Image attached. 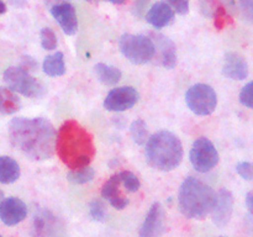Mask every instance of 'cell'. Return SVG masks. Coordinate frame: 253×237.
<instances>
[{
    "label": "cell",
    "mask_w": 253,
    "mask_h": 237,
    "mask_svg": "<svg viewBox=\"0 0 253 237\" xmlns=\"http://www.w3.org/2000/svg\"><path fill=\"white\" fill-rule=\"evenodd\" d=\"M121 175V183L125 187V189L130 193H136L141 187L140 179L135 173L130 172V170H123L120 172Z\"/></svg>",
    "instance_id": "25"
},
{
    "label": "cell",
    "mask_w": 253,
    "mask_h": 237,
    "mask_svg": "<svg viewBox=\"0 0 253 237\" xmlns=\"http://www.w3.org/2000/svg\"><path fill=\"white\" fill-rule=\"evenodd\" d=\"M222 74L234 80H244L249 77V63L237 52H227L224 57Z\"/></svg>",
    "instance_id": "15"
},
{
    "label": "cell",
    "mask_w": 253,
    "mask_h": 237,
    "mask_svg": "<svg viewBox=\"0 0 253 237\" xmlns=\"http://www.w3.org/2000/svg\"><path fill=\"white\" fill-rule=\"evenodd\" d=\"M56 152L69 169L89 165L95 156L93 136L76 120L66 121L56 135Z\"/></svg>",
    "instance_id": "2"
},
{
    "label": "cell",
    "mask_w": 253,
    "mask_h": 237,
    "mask_svg": "<svg viewBox=\"0 0 253 237\" xmlns=\"http://www.w3.org/2000/svg\"><path fill=\"white\" fill-rule=\"evenodd\" d=\"M150 39L155 44V57L158 58L161 66L166 69H172L177 66V48L169 37L160 32H151Z\"/></svg>",
    "instance_id": "11"
},
{
    "label": "cell",
    "mask_w": 253,
    "mask_h": 237,
    "mask_svg": "<svg viewBox=\"0 0 253 237\" xmlns=\"http://www.w3.org/2000/svg\"><path fill=\"white\" fill-rule=\"evenodd\" d=\"M240 6L245 17L253 22V0H240Z\"/></svg>",
    "instance_id": "33"
},
{
    "label": "cell",
    "mask_w": 253,
    "mask_h": 237,
    "mask_svg": "<svg viewBox=\"0 0 253 237\" xmlns=\"http://www.w3.org/2000/svg\"><path fill=\"white\" fill-rule=\"evenodd\" d=\"M146 21L155 29H163L174 20V10L166 1H157L151 6L145 16Z\"/></svg>",
    "instance_id": "18"
},
{
    "label": "cell",
    "mask_w": 253,
    "mask_h": 237,
    "mask_svg": "<svg viewBox=\"0 0 253 237\" xmlns=\"http://www.w3.org/2000/svg\"><path fill=\"white\" fill-rule=\"evenodd\" d=\"M94 73H95L96 79L104 85H115L121 80V77H123L120 69L113 66H108L105 63L95 64Z\"/></svg>",
    "instance_id": "21"
},
{
    "label": "cell",
    "mask_w": 253,
    "mask_h": 237,
    "mask_svg": "<svg viewBox=\"0 0 253 237\" xmlns=\"http://www.w3.org/2000/svg\"><path fill=\"white\" fill-rule=\"evenodd\" d=\"M21 109V100L14 90L0 86V113L12 115Z\"/></svg>",
    "instance_id": "20"
},
{
    "label": "cell",
    "mask_w": 253,
    "mask_h": 237,
    "mask_svg": "<svg viewBox=\"0 0 253 237\" xmlns=\"http://www.w3.org/2000/svg\"><path fill=\"white\" fill-rule=\"evenodd\" d=\"M130 133L133 142L138 146H143L147 142L148 138H150L148 137L147 123H146L142 118H137V120H135L131 123Z\"/></svg>",
    "instance_id": "23"
},
{
    "label": "cell",
    "mask_w": 253,
    "mask_h": 237,
    "mask_svg": "<svg viewBox=\"0 0 253 237\" xmlns=\"http://www.w3.org/2000/svg\"><path fill=\"white\" fill-rule=\"evenodd\" d=\"M148 1H150V0H136L135 6H133V11H135V14L137 15V16H141V14L143 12V10H145Z\"/></svg>",
    "instance_id": "34"
},
{
    "label": "cell",
    "mask_w": 253,
    "mask_h": 237,
    "mask_svg": "<svg viewBox=\"0 0 253 237\" xmlns=\"http://www.w3.org/2000/svg\"><path fill=\"white\" fill-rule=\"evenodd\" d=\"M216 193L210 185L195 177L183 180L179 189V209L188 219L204 220L211 212Z\"/></svg>",
    "instance_id": "3"
},
{
    "label": "cell",
    "mask_w": 253,
    "mask_h": 237,
    "mask_svg": "<svg viewBox=\"0 0 253 237\" xmlns=\"http://www.w3.org/2000/svg\"><path fill=\"white\" fill-rule=\"evenodd\" d=\"M240 103L253 110V80L247 83L240 93Z\"/></svg>",
    "instance_id": "29"
},
{
    "label": "cell",
    "mask_w": 253,
    "mask_h": 237,
    "mask_svg": "<svg viewBox=\"0 0 253 237\" xmlns=\"http://www.w3.org/2000/svg\"><path fill=\"white\" fill-rule=\"evenodd\" d=\"M2 199H4V193H2V190L0 189V202L2 201Z\"/></svg>",
    "instance_id": "38"
},
{
    "label": "cell",
    "mask_w": 253,
    "mask_h": 237,
    "mask_svg": "<svg viewBox=\"0 0 253 237\" xmlns=\"http://www.w3.org/2000/svg\"><path fill=\"white\" fill-rule=\"evenodd\" d=\"M5 12H6V5L2 0H0V15L5 14Z\"/></svg>",
    "instance_id": "36"
},
{
    "label": "cell",
    "mask_w": 253,
    "mask_h": 237,
    "mask_svg": "<svg viewBox=\"0 0 253 237\" xmlns=\"http://www.w3.org/2000/svg\"><path fill=\"white\" fill-rule=\"evenodd\" d=\"M189 158L194 169L199 173H207L214 169L220 159L216 147L207 137H199L194 141Z\"/></svg>",
    "instance_id": "8"
},
{
    "label": "cell",
    "mask_w": 253,
    "mask_h": 237,
    "mask_svg": "<svg viewBox=\"0 0 253 237\" xmlns=\"http://www.w3.org/2000/svg\"><path fill=\"white\" fill-rule=\"evenodd\" d=\"M57 230V219L49 210L41 209L32 221V237H52Z\"/></svg>",
    "instance_id": "17"
},
{
    "label": "cell",
    "mask_w": 253,
    "mask_h": 237,
    "mask_svg": "<svg viewBox=\"0 0 253 237\" xmlns=\"http://www.w3.org/2000/svg\"><path fill=\"white\" fill-rule=\"evenodd\" d=\"M0 237H2V236H1V235H0Z\"/></svg>",
    "instance_id": "40"
},
{
    "label": "cell",
    "mask_w": 253,
    "mask_h": 237,
    "mask_svg": "<svg viewBox=\"0 0 253 237\" xmlns=\"http://www.w3.org/2000/svg\"><path fill=\"white\" fill-rule=\"evenodd\" d=\"M95 172L91 167L85 165V167L78 168V169H71L67 174V179L73 184H85L93 180Z\"/></svg>",
    "instance_id": "24"
},
{
    "label": "cell",
    "mask_w": 253,
    "mask_h": 237,
    "mask_svg": "<svg viewBox=\"0 0 253 237\" xmlns=\"http://www.w3.org/2000/svg\"><path fill=\"white\" fill-rule=\"evenodd\" d=\"M138 101V93L132 86H119L113 89L104 100V108L108 111H126L136 105Z\"/></svg>",
    "instance_id": "9"
},
{
    "label": "cell",
    "mask_w": 253,
    "mask_h": 237,
    "mask_svg": "<svg viewBox=\"0 0 253 237\" xmlns=\"http://www.w3.org/2000/svg\"><path fill=\"white\" fill-rule=\"evenodd\" d=\"M146 159L157 170L175 169L183 159V145L179 137L170 131H158L146 145Z\"/></svg>",
    "instance_id": "4"
},
{
    "label": "cell",
    "mask_w": 253,
    "mask_h": 237,
    "mask_svg": "<svg viewBox=\"0 0 253 237\" xmlns=\"http://www.w3.org/2000/svg\"><path fill=\"white\" fill-rule=\"evenodd\" d=\"M235 199L232 193L229 189H220L216 193L214 206L211 210V220L217 227H225L230 222L234 212Z\"/></svg>",
    "instance_id": "10"
},
{
    "label": "cell",
    "mask_w": 253,
    "mask_h": 237,
    "mask_svg": "<svg viewBox=\"0 0 253 237\" xmlns=\"http://www.w3.org/2000/svg\"><path fill=\"white\" fill-rule=\"evenodd\" d=\"M106 1L111 2V4H115V5H123V4H125L126 0H106Z\"/></svg>",
    "instance_id": "37"
},
{
    "label": "cell",
    "mask_w": 253,
    "mask_h": 237,
    "mask_svg": "<svg viewBox=\"0 0 253 237\" xmlns=\"http://www.w3.org/2000/svg\"><path fill=\"white\" fill-rule=\"evenodd\" d=\"M89 2H94V1H106V0H86Z\"/></svg>",
    "instance_id": "39"
},
{
    "label": "cell",
    "mask_w": 253,
    "mask_h": 237,
    "mask_svg": "<svg viewBox=\"0 0 253 237\" xmlns=\"http://www.w3.org/2000/svg\"><path fill=\"white\" fill-rule=\"evenodd\" d=\"M236 170L240 174V177L244 178L245 180L253 179V163H250V162L239 163L236 167Z\"/></svg>",
    "instance_id": "31"
},
{
    "label": "cell",
    "mask_w": 253,
    "mask_h": 237,
    "mask_svg": "<svg viewBox=\"0 0 253 237\" xmlns=\"http://www.w3.org/2000/svg\"><path fill=\"white\" fill-rule=\"evenodd\" d=\"M185 103L192 113L199 116L211 115L217 106V95L212 86L208 84H195L185 93Z\"/></svg>",
    "instance_id": "7"
},
{
    "label": "cell",
    "mask_w": 253,
    "mask_h": 237,
    "mask_svg": "<svg viewBox=\"0 0 253 237\" xmlns=\"http://www.w3.org/2000/svg\"><path fill=\"white\" fill-rule=\"evenodd\" d=\"M167 4L179 15H187L189 12L190 0H167Z\"/></svg>",
    "instance_id": "30"
},
{
    "label": "cell",
    "mask_w": 253,
    "mask_h": 237,
    "mask_svg": "<svg viewBox=\"0 0 253 237\" xmlns=\"http://www.w3.org/2000/svg\"><path fill=\"white\" fill-rule=\"evenodd\" d=\"M165 232V211L160 202H153L148 210L138 237H161Z\"/></svg>",
    "instance_id": "12"
},
{
    "label": "cell",
    "mask_w": 253,
    "mask_h": 237,
    "mask_svg": "<svg viewBox=\"0 0 253 237\" xmlns=\"http://www.w3.org/2000/svg\"><path fill=\"white\" fill-rule=\"evenodd\" d=\"M27 215V206L21 199L15 197L5 198L0 202V220L6 226H14L24 221Z\"/></svg>",
    "instance_id": "13"
},
{
    "label": "cell",
    "mask_w": 253,
    "mask_h": 237,
    "mask_svg": "<svg viewBox=\"0 0 253 237\" xmlns=\"http://www.w3.org/2000/svg\"><path fill=\"white\" fill-rule=\"evenodd\" d=\"M230 24H232V17L227 14L226 9L222 5H219L214 12V26L216 30L221 31Z\"/></svg>",
    "instance_id": "26"
},
{
    "label": "cell",
    "mask_w": 253,
    "mask_h": 237,
    "mask_svg": "<svg viewBox=\"0 0 253 237\" xmlns=\"http://www.w3.org/2000/svg\"><path fill=\"white\" fill-rule=\"evenodd\" d=\"M49 11L54 20L58 22L64 34L72 36L78 31V17H77L76 9L68 1H62L59 4L52 5Z\"/></svg>",
    "instance_id": "14"
},
{
    "label": "cell",
    "mask_w": 253,
    "mask_h": 237,
    "mask_svg": "<svg viewBox=\"0 0 253 237\" xmlns=\"http://www.w3.org/2000/svg\"><path fill=\"white\" fill-rule=\"evenodd\" d=\"M2 79L7 88L26 98L39 99L47 93L46 85L21 67H9L4 72Z\"/></svg>",
    "instance_id": "5"
},
{
    "label": "cell",
    "mask_w": 253,
    "mask_h": 237,
    "mask_svg": "<svg viewBox=\"0 0 253 237\" xmlns=\"http://www.w3.org/2000/svg\"><path fill=\"white\" fill-rule=\"evenodd\" d=\"M41 44L46 51H53L57 48V36L54 31L49 27H44L41 30Z\"/></svg>",
    "instance_id": "28"
},
{
    "label": "cell",
    "mask_w": 253,
    "mask_h": 237,
    "mask_svg": "<svg viewBox=\"0 0 253 237\" xmlns=\"http://www.w3.org/2000/svg\"><path fill=\"white\" fill-rule=\"evenodd\" d=\"M43 73L48 77H62L66 73V63H64V56L62 52H56L49 54L43 59L42 63Z\"/></svg>",
    "instance_id": "22"
},
{
    "label": "cell",
    "mask_w": 253,
    "mask_h": 237,
    "mask_svg": "<svg viewBox=\"0 0 253 237\" xmlns=\"http://www.w3.org/2000/svg\"><path fill=\"white\" fill-rule=\"evenodd\" d=\"M220 237H222V236H220Z\"/></svg>",
    "instance_id": "41"
},
{
    "label": "cell",
    "mask_w": 253,
    "mask_h": 237,
    "mask_svg": "<svg viewBox=\"0 0 253 237\" xmlns=\"http://www.w3.org/2000/svg\"><path fill=\"white\" fill-rule=\"evenodd\" d=\"M9 140L12 147L34 160L49 159L56 151V130L43 118H15L10 121Z\"/></svg>",
    "instance_id": "1"
},
{
    "label": "cell",
    "mask_w": 253,
    "mask_h": 237,
    "mask_svg": "<svg viewBox=\"0 0 253 237\" xmlns=\"http://www.w3.org/2000/svg\"><path fill=\"white\" fill-rule=\"evenodd\" d=\"M121 185H123L121 175L120 173H118L109 178L101 188V195L108 199L111 206L115 207L116 210H124L128 205L127 198L124 197V194L121 193Z\"/></svg>",
    "instance_id": "16"
},
{
    "label": "cell",
    "mask_w": 253,
    "mask_h": 237,
    "mask_svg": "<svg viewBox=\"0 0 253 237\" xmlns=\"http://www.w3.org/2000/svg\"><path fill=\"white\" fill-rule=\"evenodd\" d=\"M20 165L14 158L9 156L0 157V183L11 184L20 178Z\"/></svg>",
    "instance_id": "19"
},
{
    "label": "cell",
    "mask_w": 253,
    "mask_h": 237,
    "mask_svg": "<svg viewBox=\"0 0 253 237\" xmlns=\"http://www.w3.org/2000/svg\"><path fill=\"white\" fill-rule=\"evenodd\" d=\"M119 48L133 64H145L155 58L153 41L143 35H123L119 41Z\"/></svg>",
    "instance_id": "6"
},
{
    "label": "cell",
    "mask_w": 253,
    "mask_h": 237,
    "mask_svg": "<svg viewBox=\"0 0 253 237\" xmlns=\"http://www.w3.org/2000/svg\"><path fill=\"white\" fill-rule=\"evenodd\" d=\"M19 67H21L22 69H25L26 72L31 73V72L37 71V68H39V63H37L36 59L32 58V57L25 56L21 58V64H20Z\"/></svg>",
    "instance_id": "32"
},
{
    "label": "cell",
    "mask_w": 253,
    "mask_h": 237,
    "mask_svg": "<svg viewBox=\"0 0 253 237\" xmlns=\"http://www.w3.org/2000/svg\"><path fill=\"white\" fill-rule=\"evenodd\" d=\"M246 206L249 209V211L253 215V190L247 193L246 195Z\"/></svg>",
    "instance_id": "35"
},
{
    "label": "cell",
    "mask_w": 253,
    "mask_h": 237,
    "mask_svg": "<svg viewBox=\"0 0 253 237\" xmlns=\"http://www.w3.org/2000/svg\"><path fill=\"white\" fill-rule=\"evenodd\" d=\"M89 212H90L91 219L95 220L98 222H103L106 220V215H108V211H106V206L101 200H93L89 205Z\"/></svg>",
    "instance_id": "27"
}]
</instances>
